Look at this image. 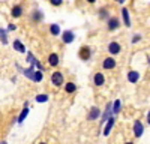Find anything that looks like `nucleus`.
<instances>
[{
	"label": "nucleus",
	"instance_id": "nucleus-1",
	"mask_svg": "<svg viewBox=\"0 0 150 144\" xmlns=\"http://www.w3.org/2000/svg\"><path fill=\"white\" fill-rule=\"evenodd\" d=\"M132 129H134V135H135V138H141V135L144 134V125L141 123V120H135Z\"/></svg>",
	"mask_w": 150,
	"mask_h": 144
},
{
	"label": "nucleus",
	"instance_id": "nucleus-2",
	"mask_svg": "<svg viewBox=\"0 0 150 144\" xmlns=\"http://www.w3.org/2000/svg\"><path fill=\"white\" fill-rule=\"evenodd\" d=\"M78 56H80V59L81 60H89L90 57H92V50H90V47H87V45H84V47H81L80 48V51H78Z\"/></svg>",
	"mask_w": 150,
	"mask_h": 144
},
{
	"label": "nucleus",
	"instance_id": "nucleus-3",
	"mask_svg": "<svg viewBox=\"0 0 150 144\" xmlns=\"http://www.w3.org/2000/svg\"><path fill=\"white\" fill-rule=\"evenodd\" d=\"M120 51H122V47H120V44H119V42L112 41V42H110V44H108V53H110L111 56H116V54H119Z\"/></svg>",
	"mask_w": 150,
	"mask_h": 144
},
{
	"label": "nucleus",
	"instance_id": "nucleus-4",
	"mask_svg": "<svg viewBox=\"0 0 150 144\" xmlns=\"http://www.w3.org/2000/svg\"><path fill=\"white\" fill-rule=\"evenodd\" d=\"M107 26H108V30H110V32H114V30L119 29L120 21H119V18H116V17H111V18H108V21H107Z\"/></svg>",
	"mask_w": 150,
	"mask_h": 144
},
{
	"label": "nucleus",
	"instance_id": "nucleus-5",
	"mask_svg": "<svg viewBox=\"0 0 150 144\" xmlns=\"http://www.w3.org/2000/svg\"><path fill=\"white\" fill-rule=\"evenodd\" d=\"M51 81H53V84L54 86H62L63 84V75L60 74V72H53V75H51Z\"/></svg>",
	"mask_w": 150,
	"mask_h": 144
},
{
	"label": "nucleus",
	"instance_id": "nucleus-6",
	"mask_svg": "<svg viewBox=\"0 0 150 144\" xmlns=\"http://www.w3.org/2000/svg\"><path fill=\"white\" fill-rule=\"evenodd\" d=\"M116 65H117V62H116L112 57H107L104 62H102V68H104V69H114Z\"/></svg>",
	"mask_w": 150,
	"mask_h": 144
},
{
	"label": "nucleus",
	"instance_id": "nucleus-7",
	"mask_svg": "<svg viewBox=\"0 0 150 144\" xmlns=\"http://www.w3.org/2000/svg\"><path fill=\"white\" fill-rule=\"evenodd\" d=\"M128 81L135 84V83H138L140 81V72L138 71H129L128 72Z\"/></svg>",
	"mask_w": 150,
	"mask_h": 144
},
{
	"label": "nucleus",
	"instance_id": "nucleus-8",
	"mask_svg": "<svg viewBox=\"0 0 150 144\" xmlns=\"http://www.w3.org/2000/svg\"><path fill=\"white\" fill-rule=\"evenodd\" d=\"M62 39H63L65 44H71V42H74V39H75V35H74L71 30H66V32L62 33Z\"/></svg>",
	"mask_w": 150,
	"mask_h": 144
},
{
	"label": "nucleus",
	"instance_id": "nucleus-9",
	"mask_svg": "<svg viewBox=\"0 0 150 144\" xmlns=\"http://www.w3.org/2000/svg\"><path fill=\"white\" fill-rule=\"evenodd\" d=\"M111 113H112V104H107V108H105V111L102 114V123L108 122V120L111 119Z\"/></svg>",
	"mask_w": 150,
	"mask_h": 144
},
{
	"label": "nucleus",
	"instance_id": "nucleus-10",
	"mask_svg": "<svg viewBox=\"0 0 150 144\" xmlns=\"http://www.w3.org/2000/svg\"><path fill=\"white\" fill-rule=\"evenodd\" d=\"M93 83H95V86H98V87H101L102 84L105 83V77H104V74H101V72H98V74H95Z\"/></svg>",
	"mask_w": 150,
	"mask_h": 144
},
{
	"label": "nucleus",
	"instance_id": "nucleus-11",
	"mask_svg": "<svg viewBox=\"0 0 150 144\" xmlns=\"http://www.w3.org/2000/svg\"><path fill=\"white\" fill-rule=\"evenodd\" d=\"M114 123H116V117H111L108 122H107V125H105V129H104V135L107 137V135H110V132H111V129H112V126H114Z\"/></svg>",
	"mask_w": 150,
	"mask_h": 144
},
{
	"label": "nucleus",
	"instance_id": "nucleus-12",
	"mask_svg": "<svg viewBox=\"0 0 150 144\" xmlns=\"http://www.w3.org/2000/svg\"><path fill=\"white\" fill-rule=\"evenodd\" d=\"M122 17H123L125 26L129 27V26H131V17H129V11H128L126 8H123V9H122Z\"/></svg>",
	"mask_w": 150,
	"mask_h": 144
},
{
	"label": "nucleus",
	"instance_id": "nucleus-13",
	"mask_svg": "<svg viewBox=\"0 0 150 144\" xmlns=\"http://www.w3.org/2000/svg\"><path fill=\"white\" fill-rule=\"evenodd\" d=\"M11 15L14 18H20L23 15V8L20 5H15L14 8H12V11H11Z\"/></svg>",
	"mask_w": 150,
	"mask_h": 144
},
{
	"label": "nucleus",
	"instance_id": "nucleus-14",
	"mask_svg": "<svg viewBox=\"0 0 150 144\" xmlns=\"http://www.w3.org/2000/svg\"><path fill=\"white\" fill-rule=\"evenodd\" d=\"M35 68L33 66H30V68H27V69H20V72H23L24 75H26L29 80H33L35 78V71H33Z\"/></svg>",
	"mask_w": 150,
	"mask_h": 144
},
{
	"label": "nucleus",
	"instance_id": "nucleus-15",
	"mask_svg": "<svg viewBox=\"0 0 150 144\" xmlns=\"http://www.w3.org/2000/svg\"><path fill=\"white\" fill-rule=\"evenodd\" d=\"M98 117H99V108L95 107V108H92V110H90L89 116H87V120H90V122H92V120H96Z\"/></svg>",
	"mask_w": 150,
	"mask_h": 144
},
{
	"label": "nucleus",
	"instance_id": "nucleus-16",
	"mask_svg": "<svg viewBox=\"0 0 150 144\" xmlns=\"http://www.w3.org/2000/svg\"><path fill=\"white\" fill-rule=\"evenodd\" d=\"M14 50L18 51V53H24V51H26V47L23 45V42L20 39H15L14 41Z\"/></svg>",
	"mask_w": 150,
	"mask_h": 144
},
{
	"label": "nucleus",
	"instance_id": "nucleus-17",
	"mask_svg": "<svg viewBox=\"0 0 150 144\" xmlns=\"http://www.w3.org/2000/svg\"><path fill=\"white\" fill-rule=\"evenodd\" d=\"M48 63H50V66H57V65H59V56H57L56 53L50 54V57H48Z\"/></svg>",
	"mask_w": 150,
	"mask_h": 144
},
{
	"label": "nucleus",
	"instance_id": "nucleus-18",
	"mask_svg": "<svg viewBox=\"0 0 150 144\" xmlns=\"http://www.w3.org/2000/svg\"><path fill=\"white\" fill-rule=\"evenodd\" d=\"M120 108H122V102H120V99H116L114 102H112V114H119L120 113Z\"/></svg>",
	"mask_w": 150,
	"mask_h": 144
},
{
	"label": "nucleus",
	"instance_id": "nucleus-19",
	"mask_svg": "<svg viewBox=\"0 0 150 144\" xmlns=\"http://www.w3.org/2000/svg\"><path fill=\"white\" fill-rule=\"evenodd\" d=\"M50 33H51L53 36L60 35V26L59 24H51V26H50Z\"/></svg>",
	"mask_w": 150,
	"mask_h": 144
},
{
	"label": "nucleus",
	"instance_id": "nucleus-20",
	"mask_svg": "<svg viewBox=\"0 0 150 144\" xmlns=\"http://www.w3.org/2000/svg\"><path fill=\"white\" fill-rule=\"evenodd\" d=\"M27 114H29V107L26 105V107H24V110H23V113H21V114H20V117H18V123H23L24 120H26Z\"/></svg>",
	"mask_w": 150,
	"mask_h": 144
},
{
	"label": "nucleus",
	"instance_id": "nucleus-21",
	"mask_svg": "<svg viewBox=\"0 0 150 144\" xmlns=\"http://www.w3.org/2000/svg\"><path fill=\"white\" fill-rule=\"evenodd\" d=\"M42 18H44V15H42L41 11H35L33 14H32V20H33V21H41Z\"/></svg>",
	"mask_w": 150,
	"mask_h": 144
},
{
	"label": "nucleus",
	"instance_id": "nucleus-22",
	"mask_svg": "<svg viewBox=\"0 0 150 144\" xmlns=\"http://www.w3.org/2000/svg\"><path fill=\"white\" fill-rule=\"evenodd\" d=\"M65 90H66L68 93H74L75 90H77V86H75L74 83H68L66 86H65Z\"/></svg>",
	"mask_w": 150,
	"mask_h": 144
},
{
	"label": "nucleus",
	"instance_id": "nucleus-23",
	"mask_svg": "<svg viewBox=\"0 0 150 144\" xmlns=\"http://www.w3.org/2000/svg\"><path fill=\"white\" fill-rule=\"evenodd\" d=\"M0 41H2V44H8V35H6V30L0 29Z\"/></svg>",
	"mask_w": 150,
	"mask_h": 144
},
{
	"label": "nucleus",
	"instance_id": "nucleus-24",
	"mask_svg": "<svg viewBox=\"0 0 150 144\" xmlns=\"http://www.w3.org/2000/svg\"><path fill=\"white\" fill-rule=\"evenodd\" d=\"M33 81H35V83L42 81V71H36V72H35V78H33Z\"/></svg>",
	"mask_w": 150,
	"mask_h": 144
},
{
	"label": "nucleus",
	"instance_id": "nucleus-25",
	"mask_svg": "<svg viewBox=\"0 0 150 144\" xmlns=\"http://www.w3.org/2000/svg\"><path fill=\"white\" fill-rule=\"evenodd\" d=\"M47 101H48V96L47 95H38L36 96V102H39V104L41 102H47Z\"/></svg>",
	"mask_w": 150,
	"mask_h": 144
},
{
	"label": "nucleus",
	"instance_id": "nucleus-26",
	"mask_svg": "<svg viewBox=\"0 0 150 144\" xmlns=\"http://www.w3.org/2000/svg\"><path fill=\"white\" fill-rule=\"evenodd\" d=\"M99 17L101 18H108V11L107 9H101L99 11Z\"/></svg>",
	"mask_w": 150,
	"mask_h": 144
},
{
	"label": "nucleus",
	"instance_id": "nucleus-27",
	"mask_svg": "<svg viewBox=\"0 0 150 144\" xmlns=\"http://www.w3.org/2000/svg\"><path fill=\"white\" fill-rule=\"evenodd\" d=\"M141 41V35H134V38H132V44H137V42H140Z\"/></svg>",
	"mask_w": 150,
	"mask_h": 144
},
{
	"label": "nucleus",
	"instance_id": "nucleus-28",
	"mask_svg": "<svg viewBox=\"0 0 150 144\" xmlns=\"http://www.w3.org/2000/svg\"><path fill=\"white\" fill-rule=\"evenodd\" d=\"M50 2H51L53 6H60L62 3H63V0H50Z\"/></svg>",
	"mask_w": 150,
	"mask_h": 144
},
{
	"label": "nucleus",
	"instance_id": "nucleus-29",
	"mask_svg": "<svg viewBox=\"0 0 150 144\" xmlns=\"http://www.w3.org/2000/svg\"><path fill=\"white\" fill-rule=\"evenodd\" d=\"M15 29H17L15 24H9V26H8V30H15Z\"/></svg>",
	"mask_w": 150,
	"mask_h": 144
},
{
	"label": "nucleus",
	"instance_id": "nucleus-30",
	"mask_svg": "<svg viewBox=\"0 0 150 144\" xmlns=\"http://www.w3.org/2000/svg\"><path fill=\"white\" fill-rule=\"evenodd\" d=\"M147 123H149V125H150V111H149V113H147Z\"/></svg>",
	"mask_w": 150,
	"mask_h": 144
},
{
	"label": "nucleus",
	"instance_id": "nucleus-31",
	"mask_svg": "<svg viewBox=\"0 0 150 144\" xmlns=\"http://www.w3.org/2000/svg\"><path fill=\"white\" fill-rule=\"evenodd\" d=\"M116 2H117V3H122V5H123L125 2H126V0H116Z\"/></svg>",
	"mask_w": 150,
	"mask_h": 144
},
{
	"label": "nucleus",
	"instance_id": "nucleus-32",
	"mask_svg": "<svg viewBox=\"0 0 150 144\" xmlns=\"http://www.w3.org/2000/svg\"><path fill=\"white\" fill-rule=\"evenodd\" d=\"M87 2H89V3H95V2H96V0H87Z\"/></svg>",
	"mask_w": 150,
	"mask_h": 144
},
{
	"label": "nucleus",
	"instance_id": "nucleus-33",
	"mask_svg": "<svg viewBox=\"0 0 150 144\" xmlns=\"http://www.w3.org/2000/svg\"><path fill=\"white\" fill-rule=\"evenodd\" d=\"M147 62H149V65H150V56L147 57Z\"/></svg>",
	"mask_w": 150,
	"mask_h": 144
},
{
	"label": "nucleus",
	"instance_id": "nucleus-34",
	"mask_svg": "<svg viewBox=\"0 0 150 144\" xmlns=\"http://www.w3.org/2000/svg\"><path fill=\"white\" fill-rule=\"evenodd\" d=\"M0 144H8L6 141H0Z\"/></svg>",
	"mask_w": 150,
	"mask_h": 144
},
{
	"label": "nucleus",
	"instance_id": "nucleus-35",
	"mask_svg": "<svg viewBox=\"0 0 150 144\" xmlns=\"http://www.w3.org/2000/svg\"><path fill=\"white\" fill-rule=\"evenodd\" d=\"M125 144H134V143L132 141H128V143H125Z\"/></svg>",
	"mask_w": 150,
	"mask_h": 144
},
{
	"label": "nucleus",
	"instance_id": "nucleus-36",
	"mask_svg": "<svg viewBox=\"0 0 150 144\" xmlns=\"http://www.w3.org/2000/svg\"><path fill=\"white\" fill-rule=\"evenodd\" d=\"M41 144H45V143H41Z\"/></svg>",
	"mask_w": 150,
	"mask_h": 144
}]
</instances>
